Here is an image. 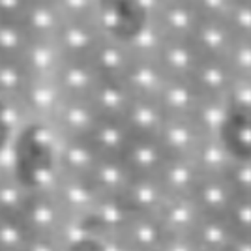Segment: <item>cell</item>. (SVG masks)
<instances>
[{
    "label": "cell",
    "instance_id": "obj_5",
    "mask_svg": "<svg viewBox=\"0 0 251 251\" xmlns=\"http://www.w3.org/2000/svg\"><path fill=\"white\" fill-rule=\"evenodd\" d=\"M62 58V52L56 47L54 40L30 38L19 60L30 77H52Z\"/></svg>",
    "mask_w": 251,
    "mask_h": 251
},
{
    "label": "cell",
    "instance_id": "obj_2",
    "mask_svg": "<svg viewBox=\"0 0 251 251\" xmlns=\"http://www.w3.org/2000/svg\"><path fill=\"white\" fill-rule=\"evenodd\" d=\"M105 34H107L105 28L98 21L64 19L60 30L54 36V43L60 49L64 58L88 60Z\"/></svg>",
    "mask_w": 251,
    "mask_h": 251
},
{
    "label": "cell",
    "instance_id": "obj_6",
    "mask_svg": "<svg viewBox=\"0 0 251 251\" xmlns=\"http://www.w3.org/2000/svg\"><path fill=\"white\" fill-rule=\"evenodd\" d=\"M30 75L17 58H0V100L19 98Z\"/></svg>",
    "mask_w": 251,
    "mask_h": 251
},
{
    "label": "cell",
    "instance_id": "obj_7",
    "mask_svg": "<svg viewBox=\"0 0 251 251\" xmlns=\"http://www.w3.org/2000/svg\"><path fill=\"white\" fill-rule=\"evenodd\" d=\"M30 36L17 21L0 19V58H21Z\"/></svg>",
    "mask_w": 251,
    "mask_h": 251
},
{
    "label": "cell",
    "instance_id": "obj_1",
    "mask_svg": "<svg viewBox=\"0 0 251 251\" xmlns=\"http://www.w3.org/2000/svg\"><path fill=\"white\" fill-rule=\"evenodd\" d=\"M28 124L49 126L64 101V94L52 77H30L21 96L17 98Z\"/></svg>",
    "mask_w": 251,
    "mask_h": 251
},
{
    "label": "cell",
    "instance_id": "obj_4",
    "mask_svg": "<svg viewBox=\"0 0 251 251\" xmlns=\"http://www.w3.org/2000/svg\"><path fill=\"white\" fill-rule=\"evenodd\" d=\"M64 21L62 11L54 0H30L21 17V26L30 38L36 40H54Z\"/></svg>",
    "mask_w": 251,
    "mask_h": 251
},
{
    "label": "cell",
    "instance_id": "obj_8",
    "mask_svg": "<svg viewBox=\"0 0 251 251\" xmlns=\"http://www.w3.org/2000/svg\"><path fill=\"white\" fill-rule=\"evenodd\" d=\"M64 19H79V21H98L101 15L103 0H54Z\"/></svg>",
    "mask_w": 251,
    "mask_h": 251
},
{
    "label": "cell",
    "instance_id": "obj_3",
    "mask_svg": "<svg viewBox=\"0 0 251 251\" xmlns=\"http://www.w3.org/2000/svg\"><path fill=\"white\" fill-rule=\"evenodd\" d=\"M52 79L68 100H90L101 83V75L92 62L83 58H62Z\"/></svg>",
    "mask_w": 251,
    "mask_h": 251
},
{
    "label": "cell",
    "instance_id": "obj_9",
    "mask_svg": "<svg viewBox=\"0 0 251 251\" xmlns=\"http://www.w3.org/2000/svg\"><path fill=\"white\" fill-rule=\"evenodd\" d=\"M28 2L30 0H0V19L19 23Z\"/></svg>",
    "mask_w": 251,
    "mask_h": 251
}]
</instances>
